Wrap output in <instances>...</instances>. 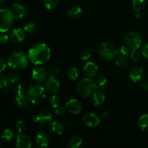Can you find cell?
I'll use <instances>...</instances> for the list:
<instances>
[{
    "instance_id": "1",
    "label": "cell",
    "mask_w": 148,
    "mask_h": 148,
    "mask_svg": "<svg viewBox=\"0 0 148 148\" xmlns=\"http://www.w3.org/2000/svg\"><path fill=\"white\" fill-rule=\"evenodd\" d=\"M28 59L35 65H42L48 62L51 56L50 48L44 43L33 44L28 51Z\"/></svg>"
},
{
    "instance_id": "2",
    "label": "cell",
    "mask_w": 148,
    "mask_h": 148,
    "mask_svg": "<svg viewBox=\"0 0 148 148\" xmlns=\"http://www.w3.org/2000/svg\"><path fill=\"white\" fill-rule=\"evenodd\" d=\"M28 56L23 51L12 52L7 59V64L14 70H22L28 64Z\"/></svg>"
},
{
    "instance_id": "3",
    "label": "cell",
    "mask_w": 148,
    "mask_h": 148,
    "mask_svg": "<svg viewBox=\"0 0 148 148\" xmlns=\"http://www.w3.org/2000/svg\"><path fill=\"white\" fill-rule=\"evenodd\" d=\"M25 97L30 103L38 105L44 101L46 93L45 88L40 85H33L26 90Z\"/></svg>"
},
{
    "instance_id": "4",
    "label": "cell",
    "mask_w": 148,
    "mask_h": 148,
    "mask_svg": "<svg viewBox=\"0 0 148 148\" xmlns=\"http://www.w3.org/2000/svg\"><path fill=\"white\" fill-rule=\"evenodd\" d=\"M99 88V86L95 81L92 80V78L85 77L78 82L77 90L79 96L82 98H88Z\"/></svg>"
},
{
    "instance_id": "5",
    "label": "cell",
    "mask_w": 148,
    "mask_h": 148,
    "mask_svg": "<svg viewBox=\"0 0 148 148\" xmlns=\"http://www.w3.org/2000/svg\"><path fill=\"white\" fill-rule=\"evenodd\" d=\"M14 16L12 11L8 9H0V32L6 33L12 26Z\"/></svg>"
},
{
    "instance_id": "6",
    "label": "cell",
    "mask_w": 148,
    "mask_h": 148,
    "mask_svg": "<svg viewBox=\"0 0 148 148\" xmlns=\"http://www.w3.org/2000/svg\"><path fill=\"white\" fill-rule=\"evenodd\" d=\"M98 53L106 60H113L118 54V51L111 43L103 42L98 47Z\"/></svg>"
},
{
    "instance_id": "7",
    "label": "cell",
    "mask_w": 148,
    "mask_h": 148,
    "mask_svg": "<svg viewBox=\"0 0 148 148\" xmlns=\"http://www.w3.org/2000/svg\"><path fill=\"white\" fill-rule=\"evenodd\" d=\"M124 43L130 49L132 50L139 49L143 43L141 36L137 32L131 31L127 33L124 36Z\"/></svg>"
},
{
    "instance_id": "8",
    "label": "cell",
    "mask_w": 148,
    "mask_h": 148,
    "mask_svg": "<svg viewBox=\"0 0 148 148\" xmlns=\"http://www.w3.org/2000/svg\"><path fill=\"white\" fill-rule=\"evenodd\" d=\"M66 112L72 115L79 114L82 110V105L78 100L70 99L66 103L64 106Z\"/></svg>"
},
{
    "instance_id": "9",
    "label": "cell",
    "mask_w": 148,
    "mask_h": 148,
    "mask_svg": "<svg viewBox=\"0 0 148 148\" xmlns=\"http://www.w3.org/2000/svg\"><path fill=\"white\" fill-rule=\"evenodd\" d=\"M83 122L88 127L95 128L98 127L101 123V118L95 113L89 112L84 115Z\"/></svg>"
},
{
    "instance_id": "10",
    "label": "cell",
    "mask_w": 148,
    "mask_h": 148,
    "mask_svg": "<svg viewBox=\"0 0 148 148\" xmlns=\"http://www.w3.org/2000/svg\"><path fill=\"white\" fill-rule=\"evenodd\" d=\"M52 118H53V116L51 113L48 111H42L34 116L33 120L37 124H46L51 122Z\"/></svg>"
},
{
    "instance_id": "11",
    "label": "cell",
    "mask_w": 148,
    "mask_h": 148,
    "mask_svg": "<svg viewBox=\"0 0 148 148\" xmlns=\"http://www.w3.org/2000/svg\"><path fill=\"white\" fill-rule=\"evenodd\" d=\"M45 85H46V89L48 92H50V93L55 94L59 90L60 83H59V81L58 80L56 77L51 75L49 77H48L46 79Z\"/></svg>"
},
{
    "instance_id": "12",
    "label": "cell",
    "mask_w": 148,
    "mask_h": 148,
    "mask_svg": "<svg viewBox=\"0 0 148 148\" xmlns=\"http://www.w3.org/2000/svg\"><path fill=\"white\" fill-rule=\"evenodd\" d=\"M48 74H49L48 71L45 68L41 67V66H37L32 71V78L36 82L40 83L47 79Z\"/></svg>"
},
{
    "instance_id": "13",
    "label": "cell",
    "mask_w": 148,
    "mask_h": 148,
    "mask_svg": "<svg viewBox=\"0 0 148 148\" xmlns=\"http://www.w3.org/2000/svg\"><path fill=\"white\" fill-rule=\"evenodd\" d=\"M16 146L18 148H30L32 146L31 139L24 133H19L16 140Z\"/></svg>"
},
{
    "instance_id": "14",
    "label": "cell",
    "mask_w": 148,
    "mask_h": 148,
    "mask_svg": "<svg viewBox=\"0 0 148 148\" xmlns=\"http://www.w3.org/2000/svg\"><path fill=\"white\" fill-rule=\"evenodd\" d=\"M98 67L95 63L92 62H88L85 64L83 67V72L87 77L92 78L97 75Z\"/></svg>"
},
{
    "instance_id": "15",
    "label": "cell",
    "mask_w": 148,
    "mask_h": 148,
    "mask_svg": "<svg viewBox=\"0 0 148 148\" xmlns=\"http://www.w3.org/2000/svg\"><path fill=\"white\" fill-rule=\"evenodd\" d=\"M12 11L14 14L15 19H22L24 18L27 15V10L25 6L23 4L15 3L12 5Z\"/></svg>"
},
{
    "instance_id": "16",
    "label": "cell",
    "mask_w": 148,
    "mask_h": 148,
    "mask_svg": "<svg viewBox=\"0 0 148 148\" xmlns=\"http://www.w3.org/2000/svg\"><path fill=\"white\" fill-rule=\"evenodd\" d=\"M10 39L13 43H20L25 37V30L21 28L14 29L10 34Z\"/></svg>"
},
{
    "instance_id": "17",
    "label": "cell",
    "mask_w": 148,
    "mask_h": 148,
    "mask_svg": "<svg viewBox=\"0 0 148 148\" xmlns=\"http://www.w3.org/2000/svg\"><path fill=\"white\" fill-rule=\"evenodd\" d=\"M36 142L39 147H47L50 143V138L47 133L45 132H40L36 134Z\"/></svg>"
},
{
    "instance_id": "18",
    "label": "cell",
    "mask_w": 148,
    "mask_h": 148,
    "mask_svg": "<svg viewBox=\"0 0 148 148\" xmlns=\"http://www.w3.org/2000/svg\"><path fill=\"white\" fill-rule=\"evenodd\" d=\"M129 76L132 82H140L144 77V69L141 67H138V66L133 68L130 70Z\"/></svg>"
},
{
    "instance_id": "19",
    "label": "cell",
    "mask_w": 148,
    "mask_h": 148,
    "mask_svg": "<svg viewBox=\"0 0 148 148\" xmlns=\"http://www.w3.org/2000/svg\"><path fill=\"white\" fill-rule=\"evenodd\" d=\"M92 95H93L92 103L95 106H101L104 103L106 99L105 93L103 92V91L101 90V88L97 89Z\"/></svg>"
},
{
    "instance_id": "20",
    "label": "cell",
    "mask_w": 148,
    "mask_h": 148,
    "mask_svg": "<svg viewBox=\"0 0 148 148\" xmlns=\"http://www.w3.org/2000/svg\"><path fill=\"white\" fill-rule=\"evenodd\" d=\"M65 125L60 121H51L49 123V130L52 133L61 135L64 131Z\"/></svg>"
},
{
    "instance_id": "21",
    "label": "cell",
    "mask_w": 148,
    "mask_h": 148,
    "mask_svg": "<svg viewBox=\"0 0 148 148\" xmlns=\"http://www.w3.org/2000/svg\"><path fill=\"white\" fill-rule=\"evenodd\" d=\"M137 125L142 132H148V114L142 115L139 118L137 121Z\"/></svg>"
},
{
    "instance_id": "22",
    "label": "cell",
    "mask_w": 148,
    "mask_h": 148,
    "mask_svg": "<svg viewBox=\"0 0 148 148\" xmlns=\"http://www.w3.org/2000/svg\"><path fill=\"white\" fill-rule=\"evenodd\" d=\"M82 138L78 135L72 136L68 141V145L71 148H77L82 144Z\"/></svg>"
},
{
    "instance_id": "23",
    "label": "cell",
    "mask_w": 148,
    "mask_h": 148,
    "mask_svg": "<svg viewBox=\"0 0 148 148\" xmlns=\"http://www.w3.org/2000/svg\"><path fill=\"white\" fill-rule=\"evenodd\" d=\"M82 14V10L79 7H73L67 12V16L72 19H77Z\"/></svg>"
},
{
    "instance_id": "24",
    "label": "cell",
    "mask_w": 148,
    "mask_h": 148,
    "mask_svg": "<svg viewBox=\"0 0 148 148\" xmlns=\"http://www.w3.org/2000/svg\"><path fill=\"white\" fill-rule=\"evenodd\" d=\"M147 5L146 0H132V7L136 12H141Z\"/></svg>"
},
{
    "instance_id": "25",
    "label": "cell",
    "mask_w": 148,
    "mask_h": 148,
    "mask_svg": "<svg viewBox=\"0 0 148 148\" xmlns=\"http://www.w3.org/2000/svg\"><path fill=\"white\" fill-rule=\"evenodd\" d=\"M27 98L25 96H16L14 98V103L16 106L20 108H24L27 106Z\"/></svg>"
},
{
    "instance_id": "26",
    "label": "cell",
    "mask_w": 148,
    "mask_h": 148,
    "mask_svg": "<svg viewBox=\"0 0 148 148\" xmlns=\"http://www.w3.org/2000/svg\"><path fill=\"white\" fill-rule=\"evenodd\" d=\"M6 79L8 83L14 84L20 80V75L17 72H10L6 75Z\"/></svg>"
},
{
    "instance_id": "27",
    "label": "cell",
    "mask_w": 148,
    "mask_h": 148,
    "mask_svg": "<svg viewBox=\"0 0 148 148\" xmlns=\"http://www.w3.org/2000/svg\"><path fill=\"white\" fill-rule=\"evenodd\" d=\"M68 77H69V79L72 81H75L79 77V71H78L77 68L73 66L69 69V72H68Z\"/></svg>"
},
{
    "instance_id": "28",
    "label": "cell",
    "mask_w": 148,
    "mask_h": 148,
    "mask_svg": "<svg viewBox=\"0 0 148 148\" xmlns=\"http://www.w3.org/2000/svg\"><path fill=\"white\" fill-rule=\"evenodd\" d=\"M48 73L52 76H56L60 74L61 68L60 66L56 64H51L48 67Z\"/></svg>"
},
{
    "instance_id": "29",
    "label": "cell",
    "mask_w": 148,
    "mask_h": 148,
    "mask_svg": "<svg viewBox=\"0 0 148 148\" xmlns=\"http://www.w3.org/2000/svg\"><path fill=\"white\" fill-rule=\"evenodd\" d=\"M59 0H43V4L47 10H53L59 4Z\"/></svg>"
},
{
    "instance_id": "30",
    "label": "cell",
    "mask_w": 148,
    "mask_h": 148,
    "mask_svg": "<svg viewBox=\"0 0 148 148\" xmlns=\"http://www.w3.org/2000/svg\"><path fill=\"white\" fill-rule=\"evenodd\" d=\"M1 138L6 142H10L14 137V133L10 130H5L1 134Z\"/></svg>"
},
{
    "instance_id": "31",
    "label": "cell",
    "mask_w": 148,
    "mask_h": 148,
    "mask_svg": "<svg viewBox=\"0 0 148 148\" xmlns=\"http://www.w3.org/2000/svg\"><path fill=\"white\" fill-rule=\"evenodd\" d=\"M116 64L118 66L121 68H124L128 65V62H127V59H126V56H121L120 55L116 59Z\"/></svg>"
},
{
    "instance_id": "32",
    "label": "cell",
    "mask_w": 148,
    "mask_h": 148,
    "mask_svg": "<svg viewBox=\"0 0 148 148\" xmlns=\"http://www.w3.org/2000/svg\"><path fill=\"white\" fill-rule=\"evenodd\" d=\"M26 89L22 84H18L14 88V94L16 96H25Z\"/></svg>"
},
{
    "instance_id": "33",
    "label": "cell",
    "mask_w": 148,
    "mask_h": 148,
    "mask_svg": "<svg viewBox=\"0 0 148 148\" xmlns=\"http://www.w3.org/2000/svg\"><path fill=\"white\" fill-rule=\"evenodd\" d=\"M61 103V98L59 96H57L56 95H53L50 98V104L53 108H58L59 106H60Z\"/></svg>"
},
{
    "instance_id": "34",
    "label": "cell",
    "mask_w": 148,
    "mask_h": 148,
    "mask_svg": "<svg viewBox=\"0 0 148 148\" xmlns=\"http://www.w3.org/2000/svg\"><path fill=\"white\" fill-rule=\"evenodd\" d=\"M106 82H107V78L105 75H103V74H100V75H98V77H97V79H96V83L97 85L99 86L100 88H103V87L106 85Z\"/></svg>"
},
{
    "instance_id": "35",
    "label": "cell",
    "mask_w": 148,
    "mask_h": 148,
    "mask_svg": "<svg viewBox=\"0 0 148 148\" xmlns=\"http://www.w3.org/2000/svg\"><path fill=\"white\" fill-rule=\"evenodd\" d=\"M37 30V26L34 23H28L24 26V30L28 33H34Z\"/></svg>"
},
{
    "instance_id": "36",
    "label": "cell",
    "mask_w": 148,
    "mask_h": 148,
    "mask_svg": "<svg viewBox=\"0 0 148 148\" xmlns=\"http://www.w3.org/2000/svg\"><path fill=\"white\" fill-rule=\"evenodd\" d=\"M91 56H92V51H91L90 49H85L80 53V59L83 62L88 61L91 57Z\"/></svg>"
},
{
    "instance_id": "37",
    "label": "cell",
    "mask_w": 148,
    "mask_h": 148,
    "mask_svg": "<svg viewBox=\"0 0 148 148\" xmlns=\"http://www.w3.org/2000/svg\"><path fill=\"white\" fill-rule=\"evenodd\" d=\"M130 48L127 46V45H123L119 49L118 53H119L120 55L124 56H128L130 55Z\"/></svg>"
},
{
    "instance_id": "38",
    "label": "cell",
    "mask_w": 148,
    "mask_h": 148,
    "mask_svg": "<svg viewBox=\"0 0 148 148\" xmlns=\"http://www.w3.org/2000/svg\"><path fill=\"white\" fill-rule=\"evenodd\" d=\"M16 127H17V130L19 133H24V132H25L26 129H27L25 122L23 120H19L17 121L16 124Z\"/></svg>"
},
{
    "instance_id": "39",
    "label": "cell",
    "mask_w": 148,
    "mask_h": 148,
    "mask_svg": "<svg viewBox=\"0 0 148 148\" xmlns=\"http://www.w3.org/2000/svg\"><path fill=\"white\" fill-rule=\"evenodd\" d=\"M130 58L133 62H136L140 60V52L139 51L138 49L132 50V51L130 53Z\"/></svg>"
},
{
    "instance_id": "40",
    "label": "cell",
    "mask_w": 148,
    "mask_h": 148,
    "mask_svg": "<svg viewBox=\"0 0 148 148\" xmlns=\"http://www.w3.org/2000/svg\"><path fill=\"white\" fill-rule=\"evenodd\" d=\"M66 110L65 108V107H62V106H59L58 108H56L54 111V115L58 117H62L63 116H64V114H66Z\"/></svg>"
},
{
    "instance_id": "41",
    "label": "cell",
    "mask_w": 148,
    "mask_h": 148,
    "mask_svg": "<svg viewBox=\"0 0 148 148\" xmlns=\"http://www.w3.org/2000/svg\"><path fill=\"white\" fill-rule=\"evenodd\" d=\"M7 84L8 82L6 79V75L0 73V89H2V88L7 87Z\"/></svg>"
},
{
    "instance_id": "42",
    "label": "cell",
    "mask_w": 148,
    "mask_h": 148,
    "mask_svg": "<svg viewBox=\"0 0 148 148\" xmlns=\"http://www.w3.org/2000/svg\"><path fill=\"white\" fill-rule=\"evenodd\" d=\"M10 37H8V36L5 34H0V46H2V45L6 44L8 41Z\"/></svg>"
},
{
    "instance_id": "43",
    "label": "cell",
    "mask_w": 148,
    "mask_h": 148,
    "mask_svg": "<svg viewBox=\"0 0 148 148\" xmlns=\"http://www.w3.org/2000/svg\"><path fill=\"white\" fill-rule=\"evenodd\" d=\"M141 53L143 54V56H144L145 57L148 59V44L145 45L143 46L141 51Z\"/></svg>"
},
{
    "instance_id": "44",
    "label": "cell",
    "mask_w": 148,
    "mask_h": 148,
    "mask_svg": "<svg viewBox=\"0 0 148 148\" xmlns=\"http://www.w3.org/2000/svg\"><path fill=\"white\" fill-rule=\"evenodd\" d=\"M6 67H7V64L5 63V62L2 59L0 58V73L4 71Z\"/></svg>"
},
{
    "instance_id": "45",
    "label": "cell",
    "mask_w": 148,
    "mask_h": 148,
    "mask_svg": "<svg viewBox=\"0 0 148 148\" xmlns=\"http://www.w3.org/2000/svg\"><path fill=\"white\" fill-rule=\"evenodd\" d=\"M143 87L145 90L148 91V77L145 79V80L143 82Z\"/></svg>"
},
{
    "instance_id": "46",
    "label": "cell",
    "mask_w": 148,
    "mask_h": 148,
    "mask_svg": "<svg viewBox=\"0 0 148 148\" xmlns=\"http://www.w3.org/2000/svg\"><path fill=\"white\" fill-rule=\"evenodd\" d=\"M110 115V112L108 111H107V110H105V111H102V113H101V116H102L103 118L106 119V118H108V116H109Z\"/></svg>"
},
{
    "instance_id": "47",
    "label": "cell",
    "mask_w": 148,
    "mask_h": 148,
    "mask_svg": "<svg viewBox=\"0 0 148 148\" xmlns=\"http://www.w3.org/2000/svg\"><path fill=\"white\" fill-rule=\"evenodd\" d=\"M136 18L137 19H140L142 17V14L141 12H136V15H135Z\"/></svg>"
},
{
    "instance_id": "48",
    "label": "cell",
    "mask_w": 148,
    "mask_h": 148,
    "mask_svg": "<svg viewBox=\"0 0 148 148\" xmlns=\"http://www.w3.org/2000/svg\"><path fill=\"white\" fill-rule=\"evenodd\" d=\"M4 0H0V7L4 4Z\"/></svg>"
},
{
    "instance_id": "49",
    "label": "cell",
    "mask_w": 148,
    "mask_h": 148,
    "mask_svg": "<svg viewBox=\"0 0 148 148\" xmlns=\"http://www.w3.org/2000/svg\"><path fill=\"white\" fill-rule=\"evenodd\" d=\"M1 140H0V147H1Z\"/></svg>"
}]
</instances>
